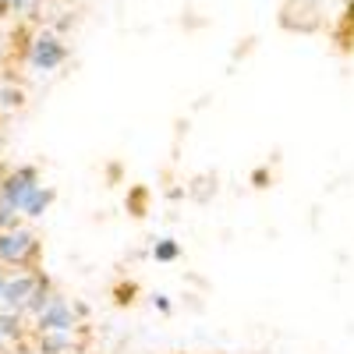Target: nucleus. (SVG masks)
Listing matches in <instances>:
<instances>
[{"label":"nucleus","mask_w":354,"mask_h":354,"mask_svg":"<svg viewBox=\"0 0 354 354\" xmlns=\"http://www.w3.org/2000/svg\"><path fill=\"white\" fill-rule=\"evenodd\" d=\"M50 298H53V287H50V277H43L39 273V280H36V287H32V294H28V301L21 305V312L25 315H39L46 305H50Z\"/></svg>","instance_id":"0eeeda50"},{"label":"nucleus","mask_w":354,"mask_h":354,"mask_svg":"<svg viewBox=\"0 0 354 354\" xmlns=\"http://www.w3.org/2000/svg\"><path fill=\"white\" fill-rule=\"evenodd\" d=\"M64 57H68V46L57 39L53 32H39V36L32 39V46H28V64H32L36 71H53V68H61Z\"/></svg>","instance_id":"f03ea898"},{"label":"nucleus","mask_w":354,"mask_h":354,"mask_svg":"<svg viewBox=\"0 0 354 354\" xmlns=\"http://www.w3.org/2000/svg\"><path fill=\"white\" fill-rule=\"evenodd\" d=\"M32 354H39V351H32Z\"/></svg>","instance_id":"aec40b11"},{"label":"nucleus","mask_w":354,"mask_h":354,"mask_svg":"<svg viewBox=\"0 0 354 354\" xmlns=\"http://www.w3.org/2000/svg\"><path fill=\"white\" fill-rule=\"evenodd\" d=\"M50 202H53V188H39V185H36V188H32V195L25 198V205H21V213L36 220V216H43V213L50 209Z\"/></svg>","instance_id":"6e6552de"},{"label":"nucleus","mask_w":354,"mask_h":354,"mask_svg":"<svg viewBox=\"0 0 354 354\" xmlns=\"http://www.w3.org/2000/svg\"><path fill=\"white\" fill-rule=\"evenodd\" d=\"M4 340H8V337H4V333H0V344H4Z\"/></svg>","instance_id":"a211bd4d"},{"label":"nucleus","mask_w":354,"mask_h":354,"mask_svg":"<svg viewBox=\"0 0 354 354\" xmlns=\"http://www.w3.org/2000/svg\"><path fill=\"white\" fill-rule=\"evenodd\" d=\"M4 4H8V11H25L32 0H4Z\"/></svg>","instance_id":"4468645a"},{"label":"nucleus","mask_w":354,"mask_h":354,"mask_svg":"<svg viewBox=\"0 0 354 354\" xmlns=\"http://www.w3.org/2000/svg\"><path fill=\"white\" fill-rule=\"evenodd\" d=\"M177 255H181V248H177V241H170V238L156 241V248H153V259L156 262H174Z\"/></svg>","instance_id":"9d476101"},{"label":"nucleus","mask_w":354,"mask_h":354,"mask_svg":"<svg viewBox=\"0 0 354 354\" xmlns=\"http://www.w3.org/2000/svg\"><path fill=\"white\" fill-rule=\"evenodd\" d=\"M11 227H18V209L0 198V230H11Z\"/></svg>","instance_id":"9b49d317"},{"label":"nucleus","mask_w":354,"mask_h":354,"mask_svg":"<svg viewBox=\"0 0 354 354\" xmlns=\"http://www.w3.org/2000/svg\"><path fill=\"white\" fill-rule=\"evenodd\" d=\"M39 255V241L32 230H21V227H11V230H0V262L8 266H28Z\"/></svg>","instance_id":"f257e3e1"},{"label":"nucleus","mask_w":354,"mask_h":354,"mask_svg":"<svg viewBox=\"0 0 354 354\" xmlns=\"http://www.w3.org/2000/svg\"><path fill=\"white\" fill-rule=\"evenodd\" d=\"M142 202H145V195L135 192V195H131V209H135V216H142Z\"/></svg>","instance_id":"2eb2a0df"},{"label":"nucleus","mask_w":354,"mask_h":354,"mask_svg":"<svg viewBox=\"0 0 354 354\" xmlns=\"http://www.w3.org/2000/svg\"><path fill=\"white\" fill-rule=\"evenodd\" d=\"M0 333H4L8 340H11V337H21V308L0 312Z\"/></svg>","instance_id":"1a4fd4ad"},{"label":"nucleus","mask_w":354,"mask_h":354,"mask_svg":"<svg viewBox=\"0 0 354 354\" xmlns=\"http://www.w3.org/2000/svg\"><path fill=\"white\" fill-rule=\"evenodd\" d=\"M0 106H21V93L18 88H0Z\"/></svg>","instance_id":"f8f14e48"},{"label":"nucleus","mask_w":354,"mask_h":354,"mask_svg":"<svg viewBox=\"0 0 354 354\" xmlns=\"http://www.w3.org/2000/svg\"><path fill=\"white\" fill-rule=\"evenodd\" d=\"M131 294H135V287H121V290H117V305H128Z\"/></svg>","instance_id":"ddd939ff"},{"label":"nucleus","mask_w":354,"mask_h":354,"mask_svg":"<svg viewBox=\"0 0 354 354\" xmlns=\"http://www.w3.org/2000/svg\"><path fill=\"white\" fill-rule=\"evenodd\" d=\"M39 273H15L4 280V290H0V301H4V308H21L28 301V294H32Z\"/></svg>","instance_id":"39448f33"},{"label":"nucleus","mask_w":354,"mask_h":354,"mask_svg":"<svg viewBox=\"0 0 354 354\" xmlns=\"http://www.w3.org/2000/svg\"><path fill=\"white\" fill-rule=\"evenodd\" d=\"M75 330H43L39 333V354H71Z\"/></svg>","instance_id":"423d86ee"},{"label":"nucleus","mask_w":354,"mask_h":354,"mask_svg":"<svg viewBox=\"0 0 354 354\" xmlns=\"http://www.w3.org/2000/svg\"><path fill=\"white\" fill-rule=\"evenodd\" d=\"M75 312L78 308H71V301H64V298H50V305L36 315V330L43 333V330H75Z\"/></svg>","instance_id":"20e7f679"},{"label":"nucleus","mask_w":354,"mask_h":354,"mask_svg":"<svg viewBox=\"0 0 354 354\" xmlns=\"http://www.w3.org/2000/svg\"><path fill=\"white\" fill-rule=\"evenodd\" d=\"M156 308H160V312H170V301L163 298V294H156Z\"/></svg>","instance_id":"dca6fc26"},{"label":"nucleus","mask_w":354,"mask_h":354,"mask_svg":"<svg viewBox=\"0 0 354 354\" xmlns=\"http://www.w3.org/2000/svg\"><path fill=\"white\" fill-rule=\"evenodd\" d=\"M85 354H93V351H85Z\"/></svg>","instance_id":"6ab92c4d"},{"label":"nucleus","mask_w":354,"mask_h":354,"mask_svg":"<svg viewBox=\"0 0 354 354\" xmlns=\"http://www.w3.org/2000/svg\"><path fill=\"white\" fill-rule=\"evenodd\" d=\"M4 280H8V277H4V273H0V290H4Z\"/></svg>","instance_id":"f3484780"},{"label":"nucleus","mask_w":354,"mask_h":354,"mask_svg":"<svg viewBox=\"0 0 354 354\" xmlns=\"http://www.w3.org/2000/svg\"><path fill=\"white\" fill-rule=\"evenodd\" d=\"M36 185H39V174H36V167H18L15 174H8V177H4V185H0V198L11 202L15 209L21 213L25 198L32 195V188H36Z\"/></svg>","instance_id":"7ed1b4c3"},{"label":"nucleus","mask_w":354,"mask_h":354,"mask_svg":"<svg viewBox=\"0 0 354 354\" xmlns=\"http://www.w3.org/2000/svg\"><path fill=\"white\" fill-rule=\"evenodd\" d=\"M347 4H351V0H347Z\"/></svg>","instance_id":"412c9836"}]
</instances>
